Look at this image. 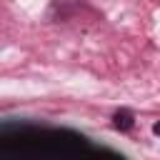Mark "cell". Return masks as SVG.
<instances>
[{"label":"cell","mask_w":160,"mask_h":160,"mask_svg":"<svg viewBox=\"0 0 160 160\" xmlns=\"http://www.w3.org/2000/svg\"><path fill=\"white\" fill-rule=\"evenodd\" d=\"M112 125L118 128V130H130L132 125H135V118H132V112L130 110H118L115 115H112Z\"/></svg>","instance_id":"cell-1"},{"label":"cell","mask_w":160,"mask_h":160,"mask_svg":"<svg viewBox=\"0 0 160 160\" xmlns=\"http://www.w3.org/2000/svg\"><path fill=\"white\" fill-rule=\"evenodd\" d=\"M152 132H155V135H160V122H155V125H152Z\"/></svg>","instance_id":"cell-2"}]
</instances>
